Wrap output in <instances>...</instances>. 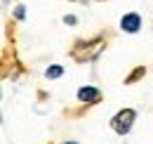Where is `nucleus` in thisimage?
Returning a JSON list of instances; mask_svg holds the SVG:
<instances>
[{"instance_id":"f03ea898","label":"nucleus","mask_w":153,"mask_h":144,"mask_svg":"<svg viewBox=\"0 0 153 144\" xmlns=\"http://www.w3.org/2000/svg\"><path fill=\"white\" fill-rule=\"evenodd\" d=\"M120 26H123V31H130V33H137L139 31V26H141V19H139V14H125L123 17V21H120Z\"/></svg>"},{"instance_id":"39448f33","label":"nucleus","mask_w":153,"mask_h":144,"mask_svg":"<svg viewBox=\"0 0 153 144\" xmlns=\"http://www.w3.org/2000/svg\"><path fill=\"white\" fill-rule=\"evenodd\" d=\"M61 73H64L61 66H50V69H47V78H59Z\"/></svg>"},{"instance_id":"f257e3e1","label":"nucleus","mask_w":153,"mask_h":144,"mask_svg":"<svg viewBox=\"0 0 153 144\" xmlns=\"http://www.w3.org/2000/svg\"><path fill=\"white\" fill-rule=\"evenodd\" d=\"M134 109H123V111H118L115 113V118H113V130L118 132V135H125V132H130V128H132L134 123Z\"/></svg>"},{"instance_id":"20e7f679","label":"nucleus","mask_w":153,"mask_h":144,"mask_svg":"<svg viewBox=\"0 0 153 144\" xmlns=\"http://www.w3.org/2000/svg\"><path fill=\"white\" fill-rule=\"evenodd\" d=\"M141 76H146V69H144V66H139V69H134V71L130 73L127 78H125V83H137V80H139Z\"/></svg>"},{"instance_id":"7ed1b4c3","label":"nucleus","mask_w":153,"mask_h":144,"mask_svg":"<svg viewBox=\"0 0 153 144\" xmlns=\"http://www.w3.org/2000/svg\"><path fill=\"white\" fill-rule=\"evenodd\" d=\"M78 99L80 102H97V99H101V94L97 88H80L78 90Z\"/></svg>"}]
</instances>
